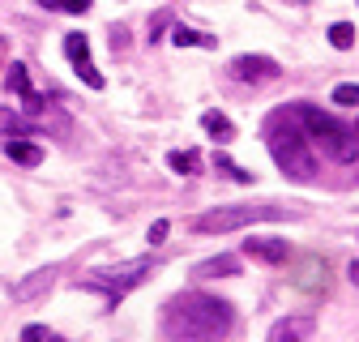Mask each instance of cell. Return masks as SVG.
<instances>
[{
  "label": "cell",
  "instance_id": "cell-4",
  "mask_svg": "<svg viewBox=\"0 0 359 342\" xmlns=\"http://www.w3.org/2000/svg\"><path fill=\"white\" fill-rule=\"evenodd\" d=\"M291 214L295 210H287V205H261V201H252V205H214L193 223V231L197 235H222V231H240V227H257V223H283Z\"/></svg>",
  "mask_w": 359,
  "mask_h": 342
},
{
  "label": "cell",
  "instance_id": "cell-6",
  "mask_svg": "<svg viewBox=\"0 0 359 342\" xmlns=\"http://www.w3.org/2000/svg\"><path fill=\"white\" fill-rule=\"evenodd\" d=\"M65 52H69V64L77 69V77L90 86V90H103V73L95 69V60H90V39L86 34H65Z\"/></svg>",
  "mask_w": 359,
  "mask_h": 342
},
{
  "label": "cell",
  "instance_id": "cell-10",
  "mask_svg": "<svg viewBox=\"0 0 359 342\" xmlns=\"http://www.w3.org/2000/svg\"><path fill=\"white\" fill-rule=\"evenodd\" d=\"M312 338V317H283L269 329V342H308Z\"/></svg>",
  "mask_w": 359,
  "mask_h": 342
},
{
  "label": "cell",
  "instance_id": "cell-22",
  "mask_svg": "<svg viewBox=\"0 0 359 342\" xmlns=\"http://www.w3.org/2000/svg\"><path fill=\"white\" fill-rule=\"evenodd\" d=\"M22 103H26V111H30V116H39V111H48V99H43L39 90H30V95H22Z\"/></svg>",
  "mask_w": 359,
  "mask_h": 342
},
{
  "label": "cell",
  "instance_id": "cell-17",
  "mask_svg": "<svg viewBox=\"0 0 359 342\" xmlns=\"http://www.w3.org/2000/svg\"><path fill=\"white\" fill-rule=\"evenodd\" d=\"M214 167H218V171H222L227 180H236V184H248V180H252L248 171H244V167H236V163H231V154H222V150L214 154Z\"/></svg>",
  "mask_w": 359,
  "mask_h": 342
},
{
  "label": "cell",
  "instance_id": "cell-8",
  "mask_svg": "<svg viewBox=\"0 0 359 342\" xmlns=\"http://www.w3.org/2000/svg\"><path fill=\"white\" fill-rule=\"evenodd\" d=\"M244 252L252 256V261H265V266H287V240H274V235H248L244 240Z\"/></svg>",
  "mask_w": 359,
  "mask_h": 342
},
{
  "label": "cell",
  "instance_id": "cell-20",
  "mask_svg": "<svg viewBox=\"0 0 359 342\" xmlns=\"http://www.w3.org/2000/svg\"><path fill=\"white\" fill-rule=\"evenodd\" d=\"M43 9H69V13H86L90 0H39Z\"/></svg>",
  "mask_w": 359,
  "mask_h": 342
},
{
  "label": "cell",
  "instance_id": "cell-7",
  "mask_svg": "<svg viewBox=\"0 0 359 342\" xmlns=\"http://www.w3.org/2000/svg\"><path fill=\"white\" fill-rule=\"evenodd\" d=\"M231 73L240 81H278L283 77V64L274 56H236L231 60Z\"/></svg>",
  "mask_w": 359,
  "mask_h": 342
},
{
  "label": "cell",
  "instance_id": "cell-2",
  "mask_svg": "<svg viewBox=\"0 0 359 342\" xmlns=\"http://www.w3.org/2000/svg\"><path fill=\"white\" fill-rule=\"evenodd\" d=\"M265 146H269V154H274L283 176H291V180H317V154H312V146L304 137L299 120L291 116V107L274 111V116L265 120Z\"/></svg>",
  "mask_w": 359,
  "mask_h": 342
},
{
  "label": "cell",
  "instance_id": "cell-19",
  "mask_svg": "<svg viewBox=\"0 0 359 342\" xmlns=\"http://www.w3.org/2000/svg\"><path fill=\"white\" fill-rule=\"evenodd\" d=\"M334 103H338V107H359V81L334 86Z\"/></svg>",
  "mask_w": 359,
  "mask_h": 342
},
{
  "label": "cell",
  "instance_id": "cell-15",
  "mask_svg": "<svg viewBox=\"0 0 359 342\" xmlns=\"http://www.w3.org/2000/svg\"><path fill=\"white\" fill-rule=\"evenodd\" d=\"M171 39L180 43V48H214V39H210V34H197V30H189V26H175Z\"/></svg>",
  "mask_w": 359,
  "mask_h": 342
},
{
  "label": "cell",
  "instance_id": "cell-13",
  "mask_svg": "<svg viewBox=\"0 0 359 342\" xmlns=\"http://www.w3.org/2000/svg\"><path fill=\"white\" fill-rule=\"evenodd\" d=\"M5 154H9V158H13L18 167H39V163H43V150H39L34 142H22V137H13Z\"/></svg>",
  "mask_w": 359,
  "mask_h": 342
},
{
  "label": "cell",
  "instance_id": "cell-1",
  "mask_svg": "<svg viewBox=\"0 0 359 342\" xmlns=\"http://www.w3.org/2000/svg\"><path fill=\"white\" fill-rule=\"evenodd\" d=\"M236 313L227 299H218V295H175L171 304L163 308V334L167 342H214L231 329Z\"/></svg>",
  "mask_w": 359,
  "mask_h": 342
},
{
  "label": "cell",
  "instance_id": "cell-24",
  "mask_svg": "<svg viewBox=\"0 0 359 342\" xmlns=\"http://www.w3.org/2000/svg\"><path fill=\"white\" fill-rule=\"evenodd\" d=\"M43 338H48V329H43V325H26L22 329V342H43Z\"/></svg>",
  "mask_w": 359,
  "mask_h": 342
},
{
  "label": "cell",
  "instance_id": "cell-21",
  "mask_svg": "<svg viewBox=\"0 0 359 342\" xmlns=\"http://www.w3.org/2000/svg\"><path fill=\"white\" fill-rule=\"evenodd\" d=\"M0 128H5V133H13V137H22L30 124H26L22 116H9V111H0Z\"/></svg>",
  "mask_w": 359,
  "mask_h": 342
},
{
  "label": "cell",
  "instance_id": "cell-18",
  "mask_svg": "<svg viewBox=\"0 0 359 342\" xmlns=\"http://www.w3.org/2000/svg\"><path fill=\"white\" fill-rule=\"evenodd\" d=\"M5 86H9L13 95H30V90H34V86H30V73H26V64H13V69L5 73Z\"/></svg>",
  "mask_w": 359,
  "mask_h": 342
},
{
  "label": "cell",
  "instance_id": "cell-14",
  "mask_svg": "<svg viewBox=\"0 0 359 342\" xmlns=\"http://www.w3.org/2000/svg\"><path fill=\"white\" fill-rule=\"evenodd\" d=\"M167 163H171L175 176H197L201 154H197V150H171V154H167Z\"/></svg>",
  "mask_w": 359,
  "mask_h": 342
},
{
  "label": "cell",
  "instance_id": "cell-25",
  "mask_svg": "<svg viewBox=\"0 0 359 342\" xmlns=\"http://www.w3.org/2000/svg\"><path fill=\"white\" fill-rule=\"evenodd\" d=\"M351 282L359 287V261H351Z\"/></svg>",
  "mask_w": 359,
  "mask_h": 342
},
{
  "label": "cell",
  "instance_id": "cell-23",
  "mask_svg": "<svg viewBox=\"0 0 359 342\" xmlns=\"http://www.w3.org/2000/svg\"><path fill=\"white\" fill-rule=\"evenodd\" d=\"M167 231H171V223H167V219L150 223V244H163V240H167Z\"/></svg>",
  "mask_w": 359,
  "mask_h": 342
},
{
  "label": "cell",
  "instance_id": "cell-16",
  "mask_svg": "<svg viewBox=\"0 0 359 342\" xmlns=\"http://www.w3.org/2000/svg\"><path fill=\"white\" fill-rule=\"evenodd\" d=\"M330 48H338V52L355 48V26H351V22H334V26H330Z\"/></svg>",
  "mask_w": 359,
  "mask_h": 342
},
{
  "label": "cell",
  "instance_id": "cell-26",
  "mask_svg": "<svg viewBox=\"0 0 359 342\" xmlns=\"http://www.w3.org/2000/svg\"><path fill=\"white\" fill-rule=\"evenodd\" d=\"M48 342H65V338H56V334H48Z\"/></svg>",
  "mask_w": 359,
  "mask_h": 342
},
{
  "label": "cell",
  "instance_id": "cell-12",
  "mask_svg": "<svg viewBox=\"0 0 359 342\" xmlns=\"http://www.w3.org/2000/svg\"><path fill=\"white\" fill-rule=\"evenodd\" d=\"M201 128H205V133H210L218 146H227V142L236 137V124L222 116V111H205V116H201Z\"/></svg>",
  "mask_w": 359,
  "mask_h": 342
},
{
  "label": "cell",
  "instance_id": "cell-5",
  "mask_svg": "<svg viewBox=\"0 0 359 342\" xmlns=\"http://www.w3.org/2000/svg\"><path fill=\"white\" fill-rule=\"evenodd\" d=\"M150 270H154V261H124V266H99V270H86L81 278H77V287H86V291H103L111 304H120V299L133 291V287H142L146 278H150Z\"/></svg>",
  "mask_w": 359,
  "mask_h": 342
},
{
  "label": "cell",
  "instance_id": "cell-3",
  "mask_svg": "<svg viewBox=\"0 0 359 342\" xmlns=\"http://www.w3.org/2000/svg\"><path fill=\"white\" fill-rule=\"evenodd\" d=\"M291 116L299 120L304 128V137H312V146H317L325 158L334 163H355L359 158V137L351 133V128H342L334 116H325L321 107H312V103H295Z\"/></svg>",
  "mask_w": 359,
  "mask_h": 342
},
{
  "label": "cell",
  "instance_id": "cell-9",
  "mask_svg": "<svg viewBox=\"0 0 359 342\" xmlns=\"http://www.w3.org/2000/svg\"><path fill=\"white\" fill-rule=\"evenodd\" d=\"M52 287H56V266H43V270H34L30 278H22L13 287V299H18V304H34V299H43Z\"/></svg>",
  "mask_w": 359,
  "mask_h": 342
},
{
  "label": "cell",
  "instance_id": "cell-11",
  "mask_svg": "<svg viewBox=\"0 0 359 342\" xmlns=\"http://www.w3.org/2000/svg\"><path fill=\"white\" fill-rule=\"evenodd\" d=\"M231 274H240L236 256H210V261L193 266V278H231Z\"/></svg>",
  "mask_w": 359,
  "mask_h": 342
}]
</instances>
